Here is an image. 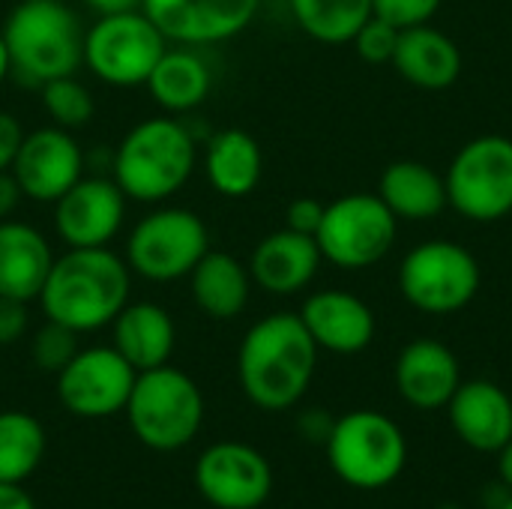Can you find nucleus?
I'll use <instances>...</instances> for the list:
<instances>
[{
	"instance_id": "nucleus-36",
	"label": "nucleus",
	"mask_w": 512,
	"mask_h": 509,
	"mask_svg": "<svg viewBox=\"0 0 512 509\" xmlns=\"http://www.w3.org/2000/svg\"><path fill=\"white\" fill-rule=\"evenodd\" d=\"M24 126L18 123L15 114L9 111H0V171H9L12 162H15V153L24 141Z\"/></svg>"
},
{
	"instance_id": "nucleus-45",
	"label": "nucleus",
	"mask_w": 512,
	"mask_h": 509,
	"mask_svg": "<svg viewBox=\"0 0 512 509\" xmlns=\"http://www.w3.org/2000/svg\"><path fill=\"white\" fill-rule=\"evenodd\" d=\"M18 3H27V0H18Z\"/></svg>"
},
{
	"instance_id": "nucleus-19",
	"label": "nucleus",
	"mask_w": 512,
	"mask_h": 509,
	"mask_svg": "<svg viewBox=\"0 0 512 509\" xmlns=\"http://www.w3.org/2000/svg\"><path fill=\"white\" fill-rule=\"evenodd\" d=\"M393 381L411 408L441 411L462 384L459 357L438 339H414L399 351Z\"/></svg>"
},
{
	"instance_id": "nucleus-35",
	"label": "nucleus",
	"mask_w": 512,
	"mask_h": 509,
	"mask_svg": "<svg viewBox=\"0 0 512 509\" xmlns=\"http://www.w3.org/2000/svg\"><path fill=\"white\" fill-rule=\"evenodd\" d=\"M30 324L27 303L0 297V345H15Z\"/></svg>"
},
{
	"instance_id": "nucleus-43",
	"label": "nucleus",
	"mask_w": 512,
	"mask_h": 509,
	"mask_svg": "<svg viewBox=\"0 0 512 509\" xmlns=\"http://www.w3.org/2000/svg\"><path fill=\"white\" fill-rule=\"evenodd\" d=\"M435 509H462V507H459V504H438Z\"/></svg>"
},
{
	"instance_id": "nucleus-2",
	"label": "nucleus",
	"mask_w": 512,
	"mask_h": 509,
	"mask_svg": "<svg viewBox=\"0 0 512 509\" xmlns=\"http://www.w3.org/2000/svg\"><path fill=\"white\" fill-rule=\"evenodd\" d=\"M132 294V270L111 246L66 249L54 258L39 291V306L48 321L69 330L93 333L111 327Z\"/></svg>"
},
{
	"instance_id": "nucleus-16",
	"label": "nucleus",
	"mask_w": 512,
	"mask_h": 509,
	"mask_svg": "<svg viewBox=\"0 0 512 509\" xmlns=\"http://www.w3.org/2000/svg\"><path fill=\"white\" fill-rule=\"evenodd\" d=\"M9 171L27 201L54 204L84 177V150L69 129L51 123L24 135Z\"/></svg>"
},
{
	"instance_id": "nucleus-38",
	"label": "nucleus",
	"mask_w": 512,
	"mask_h": 509,
	"mask_svg": "<svg viewBox=\"0 0 512 509\" xmlns=\"http://www.w3.org/2000/svg\"><path fill=\"white\" fill-rule=\"evenodd\" d=\"M21 198L24 195H21V186L12 177V171H0V222L3 219H12V213L18 210Z\"/></svg>"
},
{
	"instance_id": "nucleus-24",
	"label": "nucleus",
	"mask_w": 512,
	"mask_h": 509,
	"mask_svg": "<svg viewBox=\"0 0 512 509\" xmlns=\"http://www.w3.org/2000/svg\"><path fill=\"white\" fill-rule=\"evenodd\" d=\"M144 87L165 114H189L207 102L213 90V69L198 48L168 45Z\"/></svg>"
},
{
	"instance_id": "nucleus-7",
	"label": "nucleus",
	"mask_w": 512,
	"mask_h": 509,
	"mask_svg": "<svg viewBox=\"0 0 512 509\" xmlns=\"http://www.w3.org/2000/svg\"><path fill=\"white\" fill-rule=\"evenodd\" d=\"M207 252H210L207 222L189 207L162 204L135 222V228L126 237L123 258L132 276L165 285V282L186 279Z\"/></svg>"
},
{
	"instance_id": "nucleus-32",
	"label": "nucleus",
	"mask_w": 512,
	"mask_h": 509,
	"mask_svg": "<svg viewBox=\"0 0 512 509\" xmlns=\"http://www.w3.org/2000/svg\"><path fill=\"white\" fill-rule=\"evenodd\" d=\"M351 42H354L360 60H366V63H390L393 51H396V42H399V27H393L390 21L372 15L357 30V36Z\"/></svg>"
},
{
	"instance_id": "nucleus-40",
	"label": "nucleus",
	"mask_w": 512,
	"mask_h": 509,
	"mask_svg": "<svg viewBox=\"0 0 512 509\" xmlns=\"http://www.w3.org/2000/svg\"><path fill=\"white\" fill-rule=\"evenodd\" d=\"M93 15H114V12H129L141 9V0H81Z\"/></svg>"
},
{
	"instance_id": "nucleus-27",
	"label": "nucleus",
	"mask_w": 512,
	"mask_h": 509,
	"mask_svg": "<svg viewBox=\"0 0 512 509\" xmlns=\"http://www.w3.org/2000/svg\"><path fill=\"white\" fill-rule=\"evenodd\" d=\"M378 198L390 207L396 219L408 222H429L444 213L447 204V186L444 177L417 159H399L390 162L378 183Z\"/></svg>"
},
{
	"instance_id": "nucleus-20",
	"label": "nucleus",
	"mask_w": 512,
	"mask_h": 509,
	"mask_svg": "<svg viewBox=\"0 0 512 509\" xmlns=\"http://www.w3.org/2000/svg\"><path fill=\"white\" fill-rule=\"evenodd\" d=\"M321 261L324 258L315 237L282 228L258 240L246 267L261 291L276 297H291L312 285V279L321 270Z\"/></svg>"
},
{
	"instance_id": "nucleus-14",
	"label": "nucleus",
	"mask_w": 512,
	"mask_h": 509,
	"mask_svg": "<svg viewBox=\"0 0 512 509\" xmlns=\"http://www.w3.org/2000/svg\"><path fill=\"white\" fill-rule=\"evenodd\" d=\"M195 483L216 509H258L273 492V471L255 447L222 441L201 453Z\"/></svg>"
},
{
	"instance_id": "nucleus-10",
	"label": "nucleus",
	"mask_w": 512,
	"mask_h": 509,
	"mask_svg": "<svg viewBox=\"0 0 512 509\" xmlns=\"http://www.w3.org/2000/svg\"><path fill=\"white\" fill-rule=\"evenodd\" d=\"M399 237V219L369 192H351L324 204V219L315 231L321 258L339 270H366L390 255Z\"/></svg>"
},
{
	"instance_id": "nucleus-11",
	"label": "nucleus",
	"mask_w": 512,
	"mask_h": 509,
	"mask_svg": "<svg viewBox=\"0 0 512 509\" xmlns=\"http://www.w3.org/2000/svg\"><path fill=\"white\" fill-rule=\"evenodd\" d=\"M447 204L471 222H498L512 213V138L480 135L459 147L447 174Z\"/></svg>"
},
{
	"instance_id": "nucleus-13",
	"label": "nucleus",
	"mask_w": 512,
	"mask_h": 509,
	"mask_svg": "<svg viewBox=\"0 0 512 509\" xmlns=\"http://www.w3.org/2000/svg\"><path fill=\"white\" fill-rule=\"evenodd\" d=\"M126 195L114 177H81L54 201V231L66 249L111 246L126 222Z\"/></svg>"
},
{
	"instance_id": "nucleus-9",
	"label": "nucleus",
	"mask_w": 512,
	"mask_h": 509,
	"mask_svg": "<svg viewBox=\"0 0 512 509\" xmlns=\"http://www.w3.org/2000/svg\"><path fill=\"white\" fill-rule=\"evenodd\" d=\"M480 282V261L456 240H426L399 264L402 297L426 315L462 312L474 303Z\"/></svg>"
},
{
	"instance_id": "nucleus-12",
	"label": "nucleus",
	"mask_w": 512,
	"mask_h": 509,
	"mask_svg": "<svg viewBox=\"0 0 512 509\" xmlns=\"http://www.w3.org/2000/svg\"><path fill=\"white\" fill-rule=\"evenodd\" d=\"M138 372L114 345L78 348L57 372V399L75 417H111L126 408Z\"/></svg>"
},
{
	"instance_id": "nucleus-39",
	"label": "nucleus",
	"mask_w": 512,
	"mask_h": 509,
	"mask_svg": "<svg viewBox=\"0 0 512 509\" xmlns=\"http://www.w3.org/2000/svg\"><path fill=\"white\" fill-rule=\"evenodd\" d=\"M0 509H36L18 483H0Z\"/></svg>"
},
{
	"instance_id": "nucleus-28",
	"label": "nucleus",
	"mask_w": 512,
	"mask_h": 509,
	"mask_svg": "<svg viewBox=\"0 0 512 509\" xmlns=\"http://www.w3.org/2000/svg\"><path fill=\"white\" fill-rule=\"evenodd\" d=\"M297 27L324 45H345L375 15L372 0H288Z\"/></svg>"
},
{
	"instance_id": "nucleus-4",
	"label": "nucleus",
	"mask_w": 512,
	"mask_h": 509,
	"mask_svg": "<svg viewBox=\"0 0 512 509\" xmlns=\"http://www.w3.org/2000/svg\"><path fill=\"white\" fill-rule=\"evenodd\" d=\"M0 33L12 72L27 84L42 87L45 81L75 75L81 66L84 27L78 15L60 0L15 3Z\"/></svg>"
},
{
	"instance_id": "nucleus-21",
	"label": "nucleus",
	"mask_w": 512,
	"mask_h": 509,
	"mask_svg": "<svg viewBox=\"0 0 512 509\" xmlns=\"http://www.w3.org/2000/svg\"><path fill=\"white\" fill-rule=\"evenodd\" d=\"M54 252L48 237L18 219L0 222V297L33 303L51 273Z\"/></svg>"
},
{
	"instance_id": "nucleus-41",
	"label": "nucleus",
	"mask_w": 512,
	"mask_h": 509,
	"mask_svg": "<svg viewBox=\"0 0 512 509\" xmlns=\"http://www.w3.org/2000/svg\"><path fill=\"white\" fill-rule=\"evenodd\" d=\"M498 477H501V483L512 492V441L498 453Z\"/></svg>"
},
{
	"instance_id": "nucleus-23",
	"label": "nucleus",
	"mask_w": 512,
	"mask_h": 509,
	"mask_svg": "<svg viewBox=\"0 0 512 509\" xmlns=\"http://www.w3.org/2000/svg\"><path fill=\"white\" fill-rule=\"evenodd\" d=\"M111 345L132 363L135 372L165 366L177 345V327L165 306L141 300L126 303L111 321Z\"/></svg>"
},
{
	"instance_id": "nucleus-33",
	"label": "nucleus",
	"mask_w": 512,
	"mask_h": 509,
	"mask_svg": "<svg viewBox=\"0 0 512 509\" xmlns=\"http://www.w3.org/2000/svg\"><path fill=\"white\" fill-rule=\"evenodd\" d=\"M441 3L444 0H372V12L390 21L393 27L405 30V27L429 24L432 15L441 9Z\"/></svg>"
},
{
	"instance_id": "nucleus-18",
	"label": "nucleus",
	"mask_w": 512,
	"mask_h": 509,
	"mask_svg": "<svg viewBox=\"0 0 512 509\" xmlns=\"http://www.w3.org/2000/svg\"><path fill=\"white\" fill-rule=\"evenodd\" d=\"M297 315L315 339L318 351L351 357L366 351L375 339V312L369 303L339 288L306 297Z\"/></svg>"
},
{
	"instance_id": "nucleus-25",
	"label": "nucleus",
	"mask_w": 512,
	"mask_h": 509,
	"mask_svg": "<svg viewBox=\"0 0 512 509\" xmlns=\"http://www.w3.org/2000/svg\"><path fill=\"white\" fill-rule=\"evenodd\" d=\"M201 168L207 183L222 198H246L258 189L264 177V153L249 132L222 129L207 138Z\"/></svg>"
},
{
	"instance_id": "nucleus-3",
	"label": "nucleus",
	"mask_w": 512,
	"mask_h": 509,
	"mask_svg": "<svg viewBox=\"0 0 512 509\" xmlns=\"http://www.w3.org/2000/svg\"><path fill=\"white\" fill-rule=\"evenodd\" d=\"M198 138L174 114L135 123L111 153V177L129 201L165 204L195 174Z\"/></svg>"
},
{
	"instance_id": "nucleus-1",
	"label": "nucleus",
	"mask_w": 512,
	"mask_h": 509,
	"mask_svg": "<svg viewBox=\"0 0 512 509\" xmlns=\"http://www.w3.org/2000/svg\"><path fill=\"white\" fill-rule=\"evenodd\" d=\"M318 369V345L297 312H273L255 321L237 351V378L261 411L294 408Z\"/></svg>"
},
{
	"instance_id": "nucleus-8",
	"label": "nucleus",
	"mask_w": 512,
	"mask_h": 509,
	"mask_svg": "<svg viewBox=\"0 0 512 509\" xmlns=\"http://www.w3.org/2000/svg\"><path fill=\"white\" fill-rule=\"evenodd\" d=\"M168 45L141 9L96 15L84 30L81 63L108 87H144Z\"/></svg>"
},
{
	"instance_id": "nucleus-31",
	"label": "nucleus",
	"mask_w": 512,
	"mask_h": 509,
	"mask_svg": "<svg viewBox=\"0 0 512 509\" xmlns=\"http://www.w3.org/2000/svg\"><path fill=\"white\" fill-rule=\"evenodd\" d=\"M75 354H78V333L75 330L45 318V324L33 333L30 357H33L39 372L57 375Z\"/></svg>"
},
{
	"instance_id": "nucleus-34",
	"label": "nucleus",
	"mask_w": 512,
	"mask_h": 509,
	"mask_svg": "<svg viewBox=\"0 0 512 509\" xmlns=\"http://www.w3.org/2000/svg\"><path fill=\"white\" fill-rule=\"evenodd\" d=\"M321 219H324V204L318 198H294L285 210V228L309 237H315Z\"/></svg>"
},
{
	"instance_id": "nucleus-22",
	"label": "nucleus",
	"mask_w": 512,
	"mask_h": 509,
	"mask_svg": "<svg viewBox=\"0 0 512 509\" xmlns=\"http://www.w3.org/2000/svg\"><path fill=\"white\" fill-rule=\"evenodd\" d=\"M396 72L420 90H447L462 75V51L444 30L432 24H417L399 30L393 51Z\"/></svg>"
},
{
	"instance_id": "nucleus-44",
	"label": "nucleus",
	"mask_w": 512,
	"mask_h": 509,
	"mask_svg": "<svg viewBox=\"0 0 512 509\" xmlns=\"http://www.w3.org/2000/svg\"><path fill=\"white\" fill-rule=\"evenodd\" d=\"M501 509H512V498H510V501H507V504H504V507H501Z\"/></svg>"
},
{
	"instance_id": "nucleus-42",
	"label": "nucleus",
	"mask_w": 512,
	"mask_h": 509,
	"mask_svg": "<svg viewBox=\"0 0 512 509\" xmlns=\"http://www.w3.org/2000/svg\"><path fill=\"white\" fill-rule=\"evenodd\" d=\"M12 75V63H9V51H6V42H3V33H0V84Z\"/></svg>"
},
{
	"instance_id": "nucleus-15",
	"label": "nucleus",
	"mask_w": 512,
	"mask_h": 509,
	"mask_svg": "<svg viewBox=\"0 0 512 509\" xmlns=\"http://www.w3.org/2000/svg\"><path fill=\"white\" fill-rule=\"evenodd\" d=\"M261 0H141V12L171 45H219L240 36L258 15Z\"/></svg>"
},
{
	"instance_id": "nucleus-17",
	"label": "nucleus",
	"mask_w": 512,
	"mask_h": 509,
	"mask_svg": "<svg viewBox=\"0 0 512 509\" xmlns=\"http://www.w3.org/2000/svg\"><path fill=\"white\" fill-rule=\"evenodd\" d=\"M450 426L474 453L498 456L512 441V396L495 381H462L447 402Z\"/></svg>"
},
{
	"instance_id": "nucleus-26",
	"label": "nucleus",
	"mask_w": 512,
	"mask_h": 509,
	"mask_svg": "<svg viewBox=\"0 0 512 509\" xmlns=\"http://www.w3.org/2000/svg\"><path fill=\"white\" fill-rule=\"evenodd\" d=\"M186 279L195 306L213 321L237 318L249 306L252 285H255L249 267L231 252H219V249L216 252L210 249Z\"/></svg>"
},
{
	"instance_id": "nucleus-6",
	"label": "nucleus",
	"mask_w": 512,
	"mask_h": 509,
	"mask_svg": "<svg viewBox=\"0 0 512 509\" xmlns=\"http://www.w3.org/2000/svg\"><path fill=\"white\" fill-rule=\"evenodd\" d=\"M333 474L360 492H378L396 483L408 462L405 432L381 411H351L333 423L324 444Z\"/></svg>"
},
{
	"instance_id": "nucleus-30",
	"label": "nucleus",
	"mask_w": 512,
	"mask_h": 509,
	"mask_svg": "<svg viewBox=\"0 0 512 509\" xmlns=\"http://www.w3.org/2000/svg\"><path fill=\"white\" fill-rule=\"evenodd\" d=\"M39 99H42V111L51 117V123L60 129H69V132L84 129L96 114V99H93L90 87L81 84L75 75L45 81L39 87Z\"/></svg>"
},
{
	"instance_id": "nucleus-5",
	"label": "nucleus",
	"mask_w": 512,
	"mask_h": 509,
	"mask_svg": "<svg viewBox=\"0 0 512 509\" xmlns=\"http://www.w3.org/2000/svg\"><path fill=\"white\" fill-rule=\"evenodd\" d=\"M123 411L144 447L174 453L198 435L204 423V396L186 372L165 363L138 372Z\"/></svg>"
},
{
	"instance_id": "nucleus-29",
	"label": "nucleus",
	"mask_w": 512,
	"mask_h": 509,
	"mask_svg": "<svg viewBox=\"0 0 512 509\" xmlns=\"http://www.w3.org/2000/svg\"><path fill=\"white\" fill-rule=\"evenodd\" d=\"M45 456V429L24 411H0V483H24Z\"/></svg>"
},
{
	"instance_id": "nucleus-37",
	"label": "nucleus",
	"mask_w": 512,
	"mask_h": 509,
	"mask_svg": "<svg viewBox=\"0 0 512 509\" xmlns=\"http://www.w3.org/2000/svg\"><path fill=\"white\" fill-rule=\"evenodd\" d=\"M333 417L327 414V411H321V408H312V411H306L303 417H300V432H303V438H309V441H315V444H327V438H330V432H333Z\"/></svg>"
}]
</instances>
